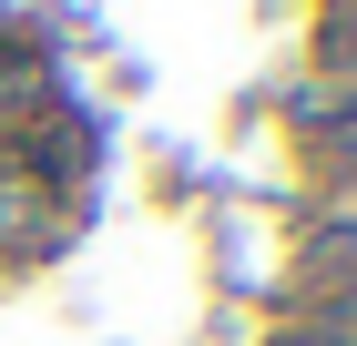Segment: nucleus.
I'll use <instances>...</instances> for the list:
<instances>
[{
  "label": "nucleus",
  "mask_w": 357,
  "mask_h": 346,
  "mask_svg": "<svg viewBox=\"0 0 357 346\" xmlns=\"http://www.w3.org/2000/svg\"><path fill=\"white\" fill-rule=\"evenodd\" d=\"M21 224H31V194L10 184V173H0V235H21Z\"/></svg>",
  "instance_id": "nucleus-3"
},
{
  "label": "nucleus",
  "mask_w": 357,
  "mask_h": 346,
  "mask_svg": "<svg viewBox=\"0 0 357 346\" xmlns=\"http://www.w3.org/2000/svg\"><path fill=\"white\" fill-rule=\"evenodd\" d=\"M337 173H347V184H357V143H337Z\"/></svg>",
  "instance_id": "nucleus-4"
},
{
  "label": "nucleus",
  "mask_w": 357,
  "mask_h": 346,
  "mask_svg": "<svg viewBox=\"0 0 357 346\" xmlns=\"http://www.w3.org/2000/svg\"><path fill=\"white\" fill-rule=\"evenodd\" d=\"M317 265H327V275H357V214H337L327 235H317Z\"/></svg>",
  "instance_id": "nucleus-1"
},
{
  "label": "nucleus",
  "mask_w": 357,
  "mask_h": 346,
  "mask_svg": "<svg viewBox=\"0 0 357 346\" xmlns=\"http://www.w3.org/2000/svg\"><path fill=\"white\" fill-rule=\"evenodd\" d=\"M327 72L357 81V10H337V21H327Z\"/></svg>",
  "instance_id": "nucleus-2"
},
{
  "label": "nucleus",
  "mask_w": 357,
  "mask_h": 346,
  "mask_svg": "<svg viewBox=\"0 0 357 346\" xmlns=\"http://www.w3.org/2000/svg\"><path fill=\"white\" fill-rule=\"evenodd\" d=\"M337 10H357V0H337Z\"/></svg>",
  "instance_id": "nucleus-5"
}]
</instances>
